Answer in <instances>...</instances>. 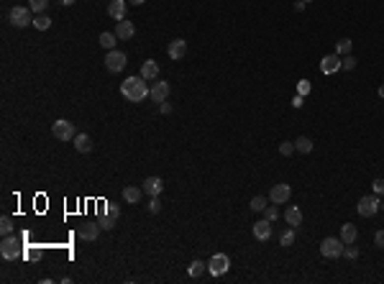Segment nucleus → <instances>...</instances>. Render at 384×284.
Segmentation results:
<instances>
[{"mask_svg":"<svg viewBox=\"0 0 384 284\" xmlns=\"http://www.w3.org/2000/svg\"><path fill=\"white\" fill-rule=\"evenodd\" d=\"M0 256H3L5 261H16L21 256V238H16L13 233L5 236L3 243H0Z\"/></svg>","mask_w":384,"mask_h":284,"instance_id":"obj_2","label":"nucleus"},{"mask_svg":"<svg viewBox=\"0 0 384 284\" xmlns=\"http://www.w3.org/2000/svg\"><path fill=\"white\" fill-rule=\"evenodd\" d=\"M131 3H133V5H144V3H146V0H131Z\"/></svg>","mask_w":384,"mask_h":284,"instance_id":"obj_46","label":"nucleus"},{"mask_svg":"<svg viewBox=\"0 0 384 284\" xmlns=\"http://www.w3.org/2000/svg\"><path fill=\"white\" fill-rule=\"evenodd\" d=\"M382 208H384V202H382Z\"/></svg>","mask_w":384,"mask_h":284,"instance_id":"obj_49","label":"nucleus"},{"mask_svg":"<svg viewBox=\"0 0 384 284\" xmlns=\"http://www.w3.org/2000/svg\"><path fill=\"white\" fill-rule=\"evenodd\" d=\"M205 269H208V264H205V261H200V259H197V261H192V264L187 266V274H190L192 279H197V277H200V274L205 272Z\"/></svg>","mask_w":384,"mask_h":284,"instance_id":"obj_25","label":"nucleus"},{"mask_svg":"<svg viewBox=\"0 0 384 284\" xmlns=\"http://www.w3.org/2000/svg\"><path fill=\"white\" fill-rule=\"evenodd\" d=\"M305 5H307L305 0H297V3H294V10H305Z\"/></svg>","mask_w":384,"mask_h":284,"instance_id":"obj_44","label":"nucleus"},{"mask_svg":"<svg viewBox=\"0 0 384 284\" xmlns=\"http://www.w3.org/2000/svg\"><path fill=\"white\" fill-rule=\"evenodd\" d=\"M371 189H374V195H384V179H374V182H371Z\"/></svg>","mask_w":384,"mask_h":284,"instance_id":"obj_38","label":"nucleus"},{"mask_svg":"<svg viewBox=\"0 0 384 284\" xmlns=\"http://www.w3.org/2000/svg\"><path fill=\"white\" fill-rule=\"evenodd\" d=\"M292 197V187L289 185H274L272 187V192H269V202H274V205H285L287 200Z\"/></svg>","mask_w":384,"mask_h":284,"instance_id":"obj_9","label":"nucleus"},{"mask_svg":"<svg viewBox=\"0 0 384 284\" xmlns=\"http://www.w3.org/2000/svg\"><path fill=\"white\" fill-rule=\"evenodd\" d=\"M74 149L80 151V154L93 151V138H90L87 133H77V136H74Z\"/></svg>","mask_w":384,"mask_h":284,"instance_id":"obj_20","label":"nucleus"},{"mask_svg":"<svg viewBox=\"0 0 384 284\" xmlns=\"http://www.w3.org/2000/svg\"><path fill=\"white\" fill-rule=\"evenodd\" d=\"M302 102H305V97H302V95H297V97L292 100V105H294V108H302Z\"/></svg>","mask_w":384,"mask_h":284,"instance_id":"obj_43","label":"nucleus"},{"mask_svg":"<svg viewBox=\"0 0 384 284\" xmlns=\"http://www.w3.org/2000/svg\"><path fill=\"white\" fill-rule=\"evenodd\" d=\"M292 151H297V149H294V141H282V144H279V154H282V157H289Z\"/></svg>","mask_w":384,"mask_h":284,"instance_id":"obj_34","label":"nucleus"},{"mask_svg":"<svg viewBox=\"0 0 384 284\" xmlns=\"http://www.w3.org/2000/svg\"><path fill=\"white\" fill-rule=\"evenodd\" d=\"M285 221H287L292 228H300V225H302V210H300V208H287V210H285Z\"/></svg>","mask_w":384,"mask_h":284,"instance_id":"obj_21","label":"nucleus"},{"mask_svg":"<svg viewBox=\"0 0 384 284\" xmlns=\"http://www.w3.org/2000/svg\"><path fill=\"white\" fill-rule=\"evenodd\" d=\"M338 69H341V57L338 54L323 57V62H320V72H323V74H336Z\"/></svg>","mask_w":384,"mask_h":284,"instance_id":"obj_14","label":"nucleus"},{"mask_svg":"<svg viewBox=\"0 0 384 284\" xmlns=\"http://www.w3.org/2000/svg\"><path fill=\"white\" fill-rule=\"evenodd\" d=\"M294 149H297L300 154H310L313 151V141L307 138V136H300L297 141H294Z\"/></svg>","mask_w":384,"mask_h":284,"instance_id":"obj_26","label":"nucleus"},{"mask_svg":"<svg viewBox=\"0 0 384 284\" xmlns=\"http://www.w3.org/2000/svg\"><path fill=\"white\" fill-rule=\"evenodd\" d=\"M149 97H151L154 102H164L166 97H169V82L157 80V82L149 87Z\"/></svg>","mask_w":384,"mask_h":284,"instance_id":"obj_11","label":"nucleus"},{"mask_svg":"<svg viewBox=\"0 0 384 284\" xmlns=\"http://www.w3.org/2000/svg\"><path fill=\"white\" fill-rule=\"evenodd\" d=\"M121 95L128 100V102H144L149 97V82L144 77H126L121 82Z\"/></svg>","mask_w":384,"mask_h":284,"instance_id":"obj_1","label":"nucleus"},{"mask_svg":"<svg viewBox=\"0 0 384 284\" xmlns=\"http://www.w3.org/2000/svg\"><path fill=\"white\" fill-rule=\"evenodd\" d=\"M264 215H266V221H277V218H279L277 205H274V202H272V205H266V208H264Z\"/></svg>","mask_w":384,"mask_h":284,"instance_id":"obj_35","label":"nucleus"},{"mask_svg":"<svg viewBox=\"0 0 384 284\" xmlns=\"http://www.w3.org/2000/svg\"><path fill=\"white\" fill-rule=\"evenodd\" d=\"M59 3H62V5H74L77 0H59Z\"/></svg>","mask_w":384,"mask_h":284,"instance_id":"obj_45","label":"nucleus"},{"mask_svg":"<svg viewBox=\"0 0 384 284\" xmlns=\"http://www.w3.org/2000/svg\"><path fill=\"white\" fill-rule=\"evenodd\" d=\"M249 208H251L254 213H264V208H266V197H261V195H259V197H254V200L249 202Z\"/></svg>","mask_w":384,"mask_h":284,"instance_id":"obj_32","label":"nucleus"},{"mask_svg":"<svg viewBox=\"0 0 384 284\" xmlns=\"http://www.w3.org/2000/svg\"><path fill=\"white\" fill-rule=\"evenodd\" d=\"M379 97L384 100V85H379Z\"/></svg>","mask_w":384,"mask_h":284,"instance_id":"obj_47","label":"nucleus"},{"mask_svg":"<svg viewBox=\"0 0 384 284\" xmlns=\"http://www.w3.org/2000/svg\"><path fill=\"white\" fill-rule=\"evenodd\" d=\"M343 249L346 243L341 238H323V243H320V253L325 256V259H338V256H343Z\"/></svg>","mask_w":384,"mask_h":284,"instance_id":"obj_3","label":"nucleus"},{"mask_svg":"<svg viewBox=\"0 0 384 284\" xmlns=\"http://www.w3.org/2000/svg\"><path fill=\"white\" fill-rule=\"evenodd\" d=\"M305 3H310V0H305Z\"/></svg>","mask_w":384,"mask_h":284,"instance_id":"obj_48","label":"nucleus"},{"mask_svg":"<svg viewBox=\"0 0 384 284\" xmlns=\"http://www.w3.org/2000/svg\"><path fill=\"white\" fill-rule=\"evenodd\" d=\"M46 5H49V0H29V8L36 13V16H38V13H44Z\"/></svg>","mask_w":384,"mask_h":284,"instance_id":"obj_33","label":"nucleus"},{"mask_svg":"<svg viewBox=\"0 0 384 284\" xmlns=\"http://www.w3.org/2000/svg\"><path fill=\"white\" fill-rule=\"evenodd\" d=\"M294 230H297V228H292V225H289L287 230H282V236H279V246H282V249H289L292 243H294V236H297Z\"/></svg>","mask_w":384,"mask_h":284,"instance_id":"obj_24","label":"nucleus"},{"mask_svg":"<svg viewBox=\"0 0 384 284\" xmlns=\"http://www.w3.org/2000/svg\"><path fill=\"white\" fill-rule=\"evenodd\" d=\"M144 195H146L144 187H136V185H128V187L123 189V200H126V202H131V205H138Z\"/></svg>","mask_w":384,"mask_h":284,"instance_id":"obj_19","label":"nucleus"},{"mask_svg":"<svg viewBox=\"0 0 384 284\" xmlns=\"http://www.w3.org/2000/svg\"><path fill=\"white\" fill-rule=\"evenodd\" d=\"M336 54H338V57L351 54V41H349V38H341V41H336Z\"/></svg>","mask_w":384,"mask_h":284,"instance_id":"obj_30","label":"nucleus"},{"mask_svg":"<svg viewBox=\"0 0 384 284\" xmlns=\"http://www.w3.org/2000/svg\"><path fill=\"white\" fill-rule=\"evenodd\" d=\"M146 208H149V213H151V215H157V213L161 210V202H159V197H151V202L146 205Z\"/></svg>","mask_w":384,"mask_h":284,"instance_id":"obj_37","label":"nucleus"},{"mask_svg":"<svg viewBox=\"0 0 384 284\" xmlns=\"http://www.w3.org/2000/svg\"><path fill=\"white\" fill-rule=\"evenodd\" d=\"M136 33V26L131 23V21H118V23H115V36H118L121 38V41H128V38H131Z\"/></svg>","mask_w":384,"mask_h":284,"instance_id":"obj_16","label":"nucleus"},{"mask_svg":"<svg viewBox=\"0 0 384 284\" xmlns=\"http://www.w3.org/2000/svg\"><path fill=\"white\" fill-rule=\"evenodd\" d=\"M126 64H128V59H126L123 51H118V49L108 51V57H105V69H108V72L118 74V72H123V69H126Z\"/></svg>","mask_w":384,"mask_h":284,"instance_id":"obj_7","label":"nucleus"},{"mask_svg":"<svg viewBox=\"0 0 384 284\" xmlns=\"http://www.w3.org/2000/svg\"><path fill=\"white\" fill-rule=\"evenodd\" d=\"M31 8H21V5H16V8H10V13H8V18H10V23L16 26V29H26L29 23H33V16H31Z\"/></svg>","mask_w":384,"mask_h":284,"instance_id":"obj_5","label":"nucleus"},{"mask_svg":"<svg viewBox=\"0 0 384 284\" xmlns=\"http://www.w3.org/2000/svg\"><path fill=\"white\" fill-rule=\"evenodd\" d=\"M356 64H358V59H356L353 54H346V57H341V69H346V72L356 69Z\"/></svg>","mask_w":384,"mask_h":284,"instance_id":"obj_28","label":"nucleus"},{"mask_svg":"<svg viewBox=\"0 0 384 284\" xmlns=\"http://www.w3.org/2000/svg\"><path fill=\"white\" fill-rule=\"evenodd\" d=\"M379 208H382V200H379V195H366V197H361V200H358V205H356L358 215H364V218L377 215V213H379Z\"/></svg>","mask_w":384,"mask_h":284,"instance_id":"obj_4","label":"nucleus"},{"mask_svg":"<svg viewBox=\"0 0 384 284\" xmlns=\"http://www.w3.org/2000/svg\"><path fill=\"white\" fill-rule=\"evenodd\" d=\"M115 221H118V218H110V215H100L97 218V223H100L102 230H113L115 228Z\"/></svg>","mask_w":384,"mask_h":284,"instance_id":"obj_31","label":"nucleus"},{"mask_svg":"<svg viewBox=\"0 0 384 284\" xmlns=\"http://www.w3.org/2000/svg\"><path fill=\"white\" fill-rule=\"evenodd\" d=\"M166 54H169L174 62H179V59L187 54V41H185V38H174V41H169V49H166Z\"/></svg>","mask_w":384,"mask_h":284,"instance_id":"obj_15","label":"nucleus"},{"mask_svg":"<svg viewBox=\"0 0 384 284\" xmlns=\"http://www.w3.org/2000/svg\"><path fill=\"white\" fill-rule=\"evenodd\" d=\"M141 77L149 82V80H159V64L154 59H146L144 64H141Z\"/></svg>","mask_w":384,"mask_h":284,"instance_id":"obj_18","label":"nucleus"},{"mask_svg":"<svg viewBox=\"0 0 384 284\" xmlns=\"http://www.w3.org/2000/svg\"><path fill=\"white\" fill-rule=\"evenodd\" d=\"M105 215H110V218H121V208H118V205H113V202H108Z\"/></svg>","mask_w":384,"mask_h":284,"instance_id":"obj_39","label":"nucleus"},{"mask_svg":"<svg viewBox=\"0 0 384 284\" xmlns=\"http://www.w3.org/2000/svg\"><path fill=\"white\" fill-rule=\"evenodd\" d=\"M251 233H254L256 241H269V238H272V221H259V223H254Z\"/></svg>","mask_w":384,"mask_h":284,"instance_id":"obj_13","label":"nucleus"},{"mask_svg":"<svg viewBox=\"0 0 384 284\" xmlns=\"http://www.w3.org/2000/svg\"><path fill=\"white\" fill-rule=\"evenodd\" d=\"M100 230H102V228H100L97 221H95V223H93V221H85V223H80V228H77V236H80L82 241H95V238L100 236Z\"/></svg>","mask_w":384,"mask_h":284,"instance_id":"obj_10","label":"nucleus"},{"mask_svg":"<svg viewBox=\"0 0 384 284\" xmlns=\"http://www.w3.org/2000/svg\"><path fill=\"white\" fill-rule=\"evenodd\" d=\"M115 41H118L115 31H105V33H100V46H102V49L113 51V49H115Z\"/></svg>","mask_w":384,"mask_h":284,"instance_id":"obj_23","label":"nucleus"},{"mask_svg":"<svg viewBox=\"0 0 384 284\" xmlns=\"http://www.w3.org/2000/svg\"><path fill=\"white\" fill-rule=\"evenodd\" d=\"M108 16L118 23L126 18V0H110V5H108Z\"/></svg>","mask_w":384,"mask_h":284,"instance_id":"obj_17","label":"nucleus"},{"mask_svg":"<svg viewBox=\"0 0 384 284\" xmlns=\"http://www.w3.org/2000/svg\"><path fill=\"white\" fill-rule=\"evenodd\" d=\"M159 108H161V113H164V115H169V113H172V105H169V102H166V100L161 102V105H159Z\"/></svg>","mask_w":384,"mask_h":284,"instance_id":"obj_42","label":"nucleus"},{"mask_svg":"<svg viewBox=\"0 0 384 284\" xmlns=\"http://www.w3.org/2000/svg\"><path fill=\"white\" fill-rule=\"evenodd\" d=\"M141 187H144V192L149 197H159L161 189H164V182H161V177H146Z\"/></svg>","mask_w":384,"mask_h":284,"instance_id":"obj_12","label":"nucleus"},{"mask_svg":"<svg viewBox=\"0 0 384 284\" xmlns=\"http://www.w3.org/2000/svg\"><path fill=\"white\" fill-rule=\"evenodd\" d=\"M51 133H54V138H59V141H74V136H77L74 126L69 121H64V118L51 123Z\"/></svg>","mask_w":384,"mask_h":284,"instance_id":"obj_6","label":"nucleus"},{"mask_svg":"<svg viewBox=\"0 0 384 284\" xmlns=\"http://www.w3.org/2000/svg\"><path fill=\"white\" fill-rule=\"evenodd\" d=\"M374 243L379 249H384V230H377V233H374Z\"/></svg>","mask_w":384,"mask_h":284,"instance_id":"obj_41","label":"nucleus"},{"mask_svg":"<svg viewBox=\"0 0 384 284\" xmlns=\"http://www.w3.org/2000/svg\"><path fill=\"white\" fill-rule=\"evenodd\" d=\"M343 256H346V259H356V256H358V249H353L351 243H346V249H343Z\"/></svg>","mask_w":384,"mask_h":284,"instance_id":"obj_40","label":"nucleus"},{"mask_svg":"<svg viewBox=\"0 0 384 284\" xmlns=\"http://www.w3.org/2000/svg\"><path fill=\"white\" fill-rule=\"evenodd\" d=\"M13 228H16V225H13V218H8V215L0 218V233H3V236H10Z\"/></svg>","mask_w":384,"mask_h":284,"instance_id":"obj_29","label":"nucleus"},{"mask_svg":"<svg viewBox=\"0 0 384 284\" xmlns=\"http://www.w3.org/2000/svg\"><path fill=\"white\" fill-rule=\"evenodd\" d=\"M33 26H36L38 31H49V29H51V18L44 16V13H38V16L33 18Z\"/></svg>","mask_w":384,"mask_h":284,"instance_id":"obj_27","label":"nucleus"},{"mask_svg":"<svg viewBox=\"0 0 384 284\" xmlns=\"http://www.w3.org/2000/svg\"><path fill=\"white\" fill-rule=\"evenodd\" d=\"M297 95H310V80H300L297 82Z\"/></svg>","mask_w":384,"mask_h":284,"instance_id":"obj_36","label":"nucleus"},{"mask_svg":"<svg viewBox=\"0 0 384 284\" xmlns=\"http://www.w3.org/2000/svg\"><path fill=\"white\" fill-rule=\"evenodd\" d=\"M228 269H230V259L225 253H215L213 259L208 261V272L213 274V277H223V274H228Z\"/></svg>","mask_w":384,"mask_h":284,"instance_id":"obj_8","label":"nucleus"},{"mask_svg":"<svg viewBox=\"0 0 384 284\" xmlns=\"http://www.w3.org/2000/svg\"><path fill=\"white\" fill-rule=\"evenodd\" d=\"M358 238V230H356V225H351V223H343L341 225V241L343 243H353Z\"/></svg>","mask_w":384,"mask_h":284,"instance_id":"obj_22","label":"nucleus"}]
</instances>
